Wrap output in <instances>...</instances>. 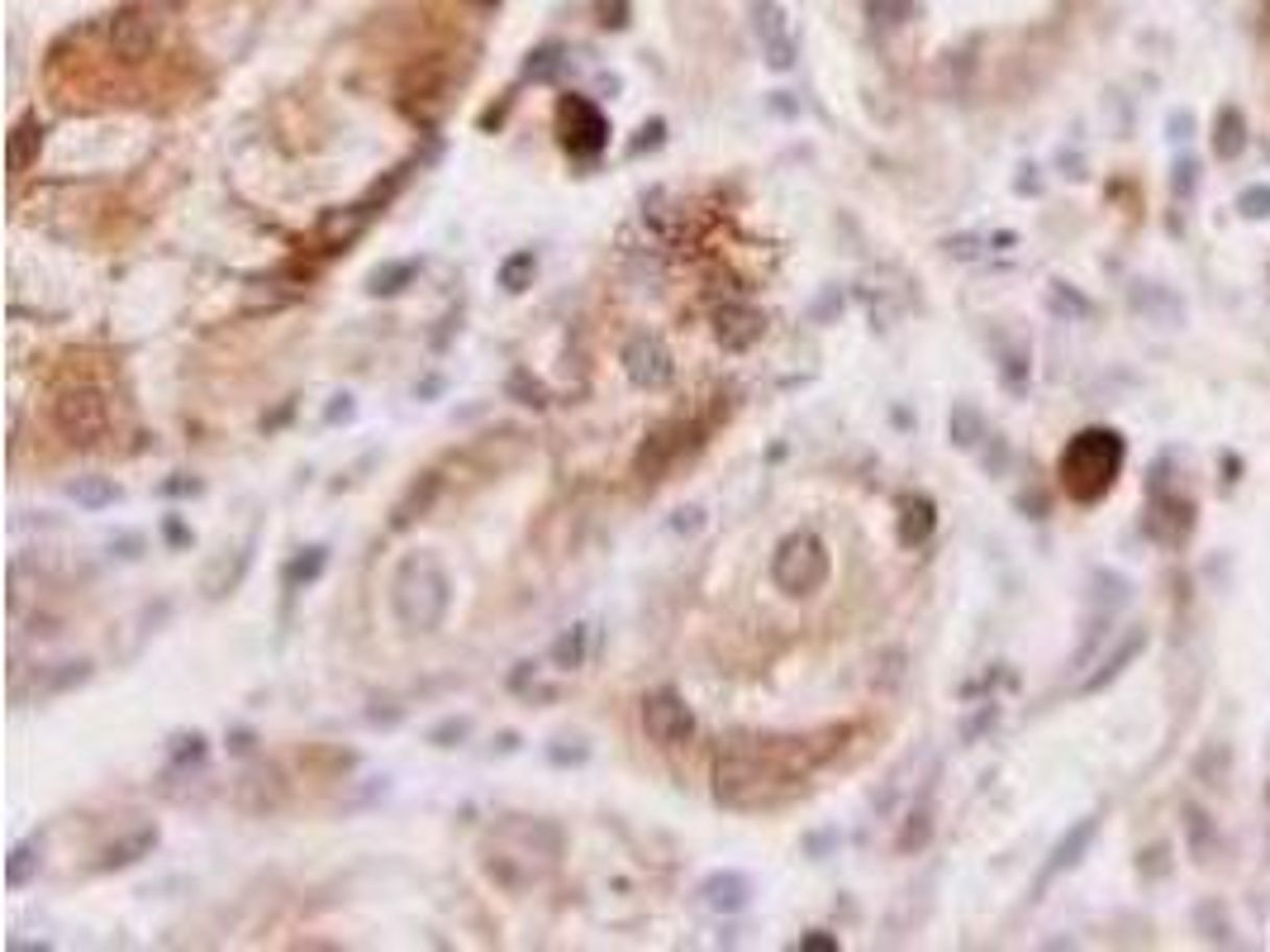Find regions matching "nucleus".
Here are the masks:
<instances>
[{
	"instance_id": "obj_26",
	"label": "nucleus",
	"mask_w": 1270,
	"mask_h": 952,
	"mask_svg": "<svg viewBox=\"0 0 1270 952\" xmlns=\"http://www.w3.org/2000/svg\"><path fill=\"white\" fill-rule=\"evenodd\" d=\"M33 872H39V843H20L5 857V886H24Z\"/></svg>"
},
{
	"instance_id": "obj_18",
	"label": "nucleus",
	"mask_w": 1270,
	"mask_h": 952,
	"mask_svg": "<svg viewBox=\"0 0 1270 952\" xmlns=\"http://www.w3.org/2000/svg\"><path fill=\"white\" fill-rule=\"evenodd\" d=\"M39 152H44V124L39 119H24L20 129L10 134V172L20 176V172H29L33 163H39Z\"/></svg>"
},
{
	"instance_id": "obj_28",
	"label": "nucleus",
	"mask_w": 1270,
	"mask_h": 952,
	"mask_svg": "<svg viewBox=\"0 0 1270 952\" xmlns=\"http://www.w3.org/2000/svg\"><path fill=\"white\" fill-rule=\"evenodd\" d=\"M909 5H914V0H866V15H871L881 29H894V24L909 20Z\"/></svg>"
},
{
	"instance_id": "obj_20",
	"label": "nucleus",
	"mask_w": 1270,
	"mask_h": 952,
	"mask_svg": "<svg viewBox=\"0 0 1270 952\" xmlns=\"http://www.w3.org/2000/svg\"><path fill=\"white\" fill-rule=\"evenodd\" d=\"M585 652H591V628H585V624H571L567 634L552 643V662H557L561 671L585 667Z\"/></svg>"
},
{
	"instance_id": "obj_7",
	"label": "nucleus",
	"mask_w": 1270,
	"mask_h": 952,
	"mask_svg": "<svg viewBox=\"0 0 1270 952\" xmlns=\"http://www.w3.org/2000/svg\"><path fill=\"white\" fill-rule=\"evenodd\" d=\"M752 33H757V48H762L771 72H790L795 67L799 44H795V29H790V15L781 0H752Z\"/></svg>"
},
{
	"instance_id": "obj_22",
	"label": "nucleus",
	"mask_w": 1270,
	"mask_h": 952,
	"mask_svg": "<svg viewBox=\"0 0 1270 952\" xmlns=\"http://www.w3.org/2000/svg\"><path fill=\"white\" fill-rule=\"evenodd\" d=\"M533 271H538V258H533V248L509 253V258L500 262V286H505L509 295H519L524 286H533Z\"/></svg>"
},
{
	"instance_id": "obj_38",
	"label": "nucleus",
	"mask_w": 1270,
	"mask_h": 952,
	"mask_svg": "<svg viewBox=\"0 0 1270 952\" xmlns=\"http://www.w3.org/2000/svg\"><path fill=\"white\" fill-rule=\"evenodd\" d=\"M1052 305L1056 310H1071V314H1089V305L1080 301V295H1067L1061 286H1052Z\"/></svg>"
},
{
	"instance_id": "obj_37",
	"label": "nucleus",
	"mask_w": 1270,
	"mask_h": 952,
	"mask_svg": "<svg viewBox=\"0 0 1270 952\" xmlns=\"http://www.w3.org/2000/svg\"><path fill=\"white\" fill-rule=\"evenodd\" d=\"M1023 372H1028V362H1023V353L1013 348V353H1004V377H1009V386L1019 390L1023 386Z\"/></svg>"
},
{
	"instance_id": "obj_36",
	"label": "nucleus",
	"mask_w": 1270,
	"mask_h": 952,
	"mask_svg": "<svg viewBox=\"0 0 1270 952\" xmlns=\"http://www.w3.org/2000/svg\"><path fill=\"white\" fill-rule=\"evenodd\" d=\"M466 729H472V724H466V719H448V724H438V729H433V743H438V747H453V743H448V738H466Z\"/></svg>"
},
{
	"instance_id": "obj_24",
	"label": "nucleus",
	"mask_w": 1270,
	"mask_h": 952,
	"mask_svg": "<svg viewBox=\"0 0 1270 952\" xmlns=\"http://www.w3.org/2000/svg\"><path fill=\"white\" fill-rule=\"evenodd\" d=\"M433 491H438V476L429 472V481H424V491H420V486H409V496L396 505V520H390V529H409V524H414V515H420V509H429Z\"/></svg>"
},
{
	"instance_id": "obj_15",
	"label": "nucleus",
	"mask_w": 1270,
	"mask_h": 952,
	"mask_svg": "<svg viewBox=\"0 0 1270 952\" xmlns=\"http://www.w3.org/2000/svg\"><path fill=\"white\" fill-rule=\"evenodd\" d=\"M937 529V509L928 496H905L900 500V543L905 548H924Z\"/></svg>"
},
{
	"instance_id": "obj_23",
	"label": "nucleus",
	"mask_w": 1270,
	"mask_h": 952,
	"mask_svg": "<svg viewBox=\"0 0 1270 952\" xmlns=\"http://www.w3.org/2000/svg\"><path fill=\"white\" fill-rule=\"evenodd\" d=\"M980 438H990L985 433V420H980L976 405H957L952 410V444L957 448H980Z\"/></svg>"
},
{
	"instance_id": "obj_32",
	"label": "nucleus",
	"mask_w": 1270,
	"mask_h": 952,
	"mask_svg": "<svg viewBox=\"0 0 1270 952\" xmlns=\"http://www.w3.org/2000/svg\"><path fill=\"white\" fill-rule=\"evenodd\" d=\"M1184 833L1195 838L1199 853H1208V843H1214V829H1208V814L1204 810H1184Z\"/></svg>"
},
{
	"instance_id": "obj_12",
	"label": "nucleus",
	"mask_w": 1270,
	"mask_h": 952,
	"mask_svg": "<svg viewBox=\"0 0 1270 952\" xmlns=\"http://www.w3.org/2000/svg\"><path fill=\"white\" fill-rule=\"evenodd\" d=\"M680 438H686V420H671V424H662V429L647 433V444L638 448V462H633L638 476L657 481V476L671 467V457L680 453Z\"/></svg>"
},
{
	"instance_id": "obj_5",
	"label": "nucleus",
	"mask_w": 1270,
	"mask_h": 952,
	"mask_svg": "<svg viewBox=\"0 0 1270 952\" xmlns=\"http://www.w3.org/2000/svg\"><path fill=\"white\" fill-rule=\"evenodd\" d=\"M53 424H57V433H63L67 444H76V448L100 444V433H105V424H110L105 396H100L96 386H63L57 390V401H53Z\"/></svg>"
},
{
	"instance_id": "obj_30",
	"label": "nucleus",
	"mask_w": 1270,
	"mask_h": 952,
	"mask_svg": "<svg viewBox=\"0 0 1270 952\" xmlns=\"http://www.w3.org/2000/svg\"><path fill=\"white\" fill-rule=\"evenodd\" d=\"M928 833H933V814L914 810V814H909V824H905V833H900V848H905V853H914V848L928 843Z\"/></svg>"
},
{
	"instance_id": "obj_25",
	"label": "nucleus",
	"mask_w": 1270,
	"mask_h": 952,
	"mask_svg": "<svg viewBox=\"0 0 1270 952\" xmlns=\"http://www.w3.org/2000/svg\"><path fill=\"white\" fill-rule=\"evenodd\" d=\"M1132 301H1137L1142 314H1161L1166 325H1175V319H1180V301H1175L1171 291H1161V286H1152V291H1147V286H1137V291H1132Z\"/></svg>"
},
{
	"instance_id": "obj_16",
	"label": "nucleus",
	"mask_w": 1270,
	"mask_h": 952,
	"mask_svg": "<svg viewBox=\"0 0 1270 952\" xmlns=\"http://www.w3.org/2000/svg\"><path fill=\"white\" fill-rule=\"evenodd\" d=\"M1142 648H1147V634H1142V628H1132V634H1123V643H1119V648H1113L1104 662H1099V671H1095V676H1085V682H1080V691H1085V695H1095V691H1104V686H1109V682H1119V676H1123V667H1128V662L1137 658Z\"/></svg>"
},
{
	"instance_id": "obj_10",
	"label": "nucleus",
	"mask_w": 1270,
	"mask_h": 952,
	"mask_svg": "<svg viewBox=\"0 0 1270 952\" xmlns=\"http://www.w3.org/2000/svg\"><path fill=\"white\" fill-rule=\"evenodd\" d=\"M158 44V20H152L143 5H124V10L110 20V48H115L119 63H143Z\"/></svg>"
},
{
	"instance_id": "obj_3",
	"label": "nucleus",
	"mask_w": 1270,
	"mask_h": 952,
	"mask_svg": "<svg viewBox=\"0 0 1270 952\" xmlns=\"http://www.w3.org/2000/svg\"><path fill=\"white\" fill-rule=\"evenodd\" d=\"M1123 467V438L1113 429H1085L1061 453V481L1076 500H1099Z\"/></svg>"
},
{
	"instance_id": "obj_6",
	"label": "nucleus",
	"mask_w": 1270,
	"mask_h": 952,
	"mask_svg": "<svg viewBox=\"0 0 1270 952\" xmlns=\"http://www.w3.org/2000/svg\"><path fill=\"white\" fill-rule=\"evenodd\" d=\"M557 129H561V143H567L571 158H595V152H604V143H609V124H604L600 105L585 100V96H561Z\"/></svg>"
},
{
	"instance_id": "obj_14",
	"label": "nucleus",
	"mask_w": 1270,
	"mask_h": 952,
	"mask_svg": "<svg viewBox=\"0 0 1270 952\" xmlns=\"http://www.w3.org/2000/svg\"><path fill=\"white\" fill-rule=\"evenodd\" d=\"M747 900H752V881L743 872H714L700 886V905L714 909V914H738Z\"/></svg>"
},
{
	"instance_id": "obj_2",
	"label": "nucleus",
	"mask_w": 1270,
	"mask_h": 952,
	"mask_svg": "<svg viewBox=\"0 0 1270 952\" xmlns=\"http://www.w3.org/2000/svg\"><path fill=\"white\" fill-rule=\"evenodd\" d=\"M453 605V586L433 557H409L400 563L396 581H390V610H396L400 628L409 634H433Z\"/></svg>"
},
{
	"instance_id": "obj_11",
	"label": "nucleus",
	"mask_w": 1270,
	"mask_h": 952,
	"mask_svg": "<svg viewBox=\"0 0 1270 952\" xmlns=\"http://www.w3.org/2000/svg\"><path fill=\"white\" fill-rule=\"evenodd\" d=\"M714 334H719V343L728 348V353H747V348L766 334V319L752 310V305H723V310L714 314Z\"/></svg>"
},
{
	"instance_id": "obj_8",
	"label": "nucleus",
	"mask_w": 1270,
	"mask_h": 952,
	"mask_svg": "<svg viewBox=\"0 0 1270 952\" xmlns=\"http://www.w3.org/2000/svg\"><path fill=\"white\" fill-rule=\"evenodd\" d=\"M643 734L657 747H680L695 738V714L676 691H652L643 700Z\"/></svg>"
},
{
	"instance_id": "obj_31",
	"label": "nucleus",
	"mask_w": 1270,
	"mask_h": 952,
	"mask_svg": "<svg viewBox=\"0 0 1270 952\" xmlns=\"http://www.w3.org/2000/svg\"><path fill=\"white\" fill-rule=\"evenodd\" d=\"M1238 210L1247 219H1266L1270 215V186H1247V191L1238 195Z\"/></svg>"
},
{
	"instance_id": "obj_34",
	"label": "nucleus",
	"mask_w": 1270,
	"mask_h": 952,
	"mask_svg": "<svg viewBox=\"0 0 1270 952\" xmlns=\"http://www.w3.org/2000/svg\"><path fill=\"white\" fill-rule=\"evenodd\" d=\"M1195 186H1199V167H1195V158H1190V163H1184V158H1180V163H1175V195H1190V191H1195Z\"/></svg>"
},
{
	"instance_id": "obj_33",
	"label": "nucleus",
	"mask_w": 1270,
	"mask_h": 952,
	"mask_svg": "<svg viewBox=\"0 0 1270 952\" xmlns=\"http://www.w3.org/2000/svg\"><path fill=\"white\" fill-rule=\"evenodd\" d=\"M319 567H324V548H310V557H301V563L286 572V581H291V586L295 581H314V576H319Z\"/></svg>"
},
{
	"instance_id": "obj_41",
	"label": "nucleus",
	"mask_w": 1270,
	"mask_h": 952,
	"mask_svg": "<svg viewBox=\"0 0 1270 952\" xmlns=\"http://www.w3.org/2000/svg\"><path fill=\"white\" fill-rule=\"evenodd\" d=\"M799 948H805V952H833V948H838V938H829V933H809V938H799Z\"/></svg>"
},
{
	"instance_id": "obj_19",
	"label": "nucleus",
	"mask_w": 1270,
	"mask_h": 952,
	"mask_svg": "<svg viewBox=\"0 0 1270 952\" xmlns=\"http://www.w3.org/2000/svg\"><path fill=\"white\" fill-rule=\"evenodd\" d=\"M1247 148V124H1242V110H1218V124H1214V152L1223 158V163H1232L1238 152Z\"/></svg>"
},
{
	"instance_id": "obj_9",
	"label": "nucleus",
	"mask_w": 1270,
	"mask_h": 952,
	"mask_svg": "<svg viewBox=\"0 0 1270 952\" xmlns=\"http://www.w3.org/2000/svg\"><path fill=\"white\" fill-rule=\"evenodd\" d=\"M624 372H628L633 386L662 390V386H671V377H676V362H671V353H667L662 338L638 334V338H628V348H624Z\"/></svg>"
},
{
	"instance_id": "obj_27",
	"label": "nucleus",
	"mask_w": 1270,
	"mask_h": 952,
	"mask_svg": "<svg viewBox=\"0 0 1270 952\" xmlns=\"http://www.w3.org/2000/svg\"><path fill=\"white\" fill-rule=\"evenodd\" d=\"M1227 767H1232V753H1227V747H1208V753H1199V762H1195V771H1199L1204 786H1223Z\"/></svg>"
},
{
	"instance_id": "obj_40",
	"label": "nucleus",
	"mask_w": 1270,
	"mask_h": 952,
	"mask_svg": "<svg viewBox=\"0 0 1270 952\" xmlns=\"http://www.w3.org/2000/svg\"><path fill=\"white\" fill-rule=\"evenodd\" d=\"M995 714H1000V710H995V705H990V710H980V714H976V719H971V724H966V729H961V738H966V743H971V738H976V734H985V729H990V724H995Z\"/></svg>"
},
{
	"instance_id": "obj_17",
	"label": "nucleus",
	"mask_w": 1270,
	"mask_h": 952,
	"mask_svg": "<svg viewBox=\"0 0 1270 952\" xmlns=\"http://www.w3.org/2000/svg\"><path fill=\"white\" fill-rule=\"evenodd\" d=\"M152 848H158V829H139V833H129L124 843H115V848H105L100 853V872H119V866H134L139 857H148Z\"/></svg>"
},
{
	"instance_id": "obj_13",
	"label": "nucleus",
	"mask_w": 1270,
	"mask_h": 952,
	"mask_svg": "<svg viewBox=\"0 0 1270 952\" xmlns=\"http://www.w3.org/2000/svg\"><path fill=\"white\" fill-rule=\"evenodd\" d=\"M1095 833H1099V814H1085V819L1076 824V829H1067V838L1052 848V857H1047V866H1043V886L1047 881H1056L1061 872H1071V866L1080 862V857L1089 853V843H1095Z\"/></svg>"
},
{
	"instance_id": "obj_1",
	"label": "nucleus",
	"mask_w": 1270,
	"mask_h": 952,
	"mask_svg": "<svg viewBox=\"0 0 1270 952\" xmlns=\"http://www.w3.org/2000/svg\"><path fill=\"white\" fill-rule=\"evenodd\" d=\"M805 777L799 762V738H757V743H733L714 762V795L723 805H757L771 790L795 786Z\"/></svg>"
},
{
	"instance_id": "obj_42",
	"label": "nucleus",
	"mask_w": 1270,
	"mask_h": 952,
	"mask_svg": "<svg viewBox=\"0 0 1270 952\" xmlns=\"http://www.w3.org/2000/svg\"><path fill=\"white\" fill-rule=\"evenodd\" d=\"M1266 795H1270V786H1266Z\"/></svg>"
},
{
	"instance_id": "obj_29",
	"label": "nucleus",
	"mask_w": 1270,
	"mask_h": 952,
	"mask_svg": "<svg viewBox=\"0 0 1270 952\" xmlns=\"http://www.w3.org/2000/svg\"><path fill=\"white\" fill-rule=\"evenodd\" d=\"M67 496H72V500H81V505H87V509H100V505H110V500H115L119 491H115V486H105V481H72V486H67Z\"/></svg>"
},
{
	"instance_id": "obj_39",
	"label": "nucleus",
	"mask_w": 1270,
	"mask_h": 952,
	"mask_svg": "<svg viewBox=\"0 0 1270 952\" xmlns=\"http://www.w3.org/2000/svg\"><path fill=\"white\" fill-rule=\"evenodd\" d=\"M557 63H561L557 48H543L538 63H528V72H533V76H552V72H557Z\"/></svg>"
},
{
	"instance_id": "obj_4",
	"label": "nucleus",
	"mask_w": 1270,
	"mask_h": 952,
	"mask_svg": "<svg viewBox=\"0 0 1270 952\" xmlns=\"http://www.w3.org/2000/svg\"><path fill=\"white\" fill-rule=\"evenodd\" d=\"M771 581L775 591L786 595H814L818 586L829 581V548H823V539L809 529L781 539V548L771 557Z\"/></svg>"
},
{
	"instance_id": "obj_35",
	"label": "nucleus",
	"mask_w": 1270,
	"mask_h": 952,
	"mask_svg": "<svg viewBox=\"0 0 1270 952\" xmlns=\"http://www.w3.org/2000/svg\"><path fill=\"white\" fill-rule=\"evenodd\" d=\"M600 15L609 29H624L628 24V0H600Z\"/></svg>"
},
{
	"instance_id": "obj_21",
	"label": "nucleus",
	"mask_w": 1270,
	"mask_h": 952,
	"mask_svg": "<svg viewBox=\"0 0 1270 952\" xmlns=\"http://www.w3.org/2000/svg\"><path fill=\"white\" fill-rule=\"evenodd\" d=\"M420 277V262H386V267H377L372 271V282H366V291L372 295H396V291H405L409 282Z\"/></svg>"
}]
</instances>
